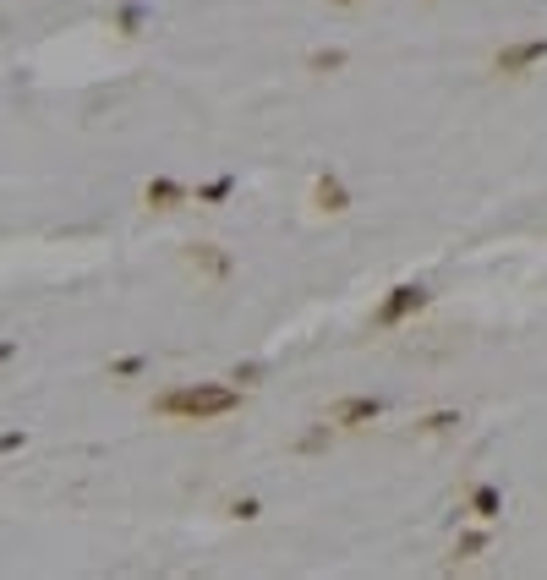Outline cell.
<instances>
[{"label": "cell", "instance_id": "obj_1", "mask_svg": "<svg viewBox=\"0 0 547 580\" xmlns=\"http://www.w3.org/2000/svg\"><path fill=\"white\" fill-rule=\"evenodd\" d=\"M230 411H241V389L230 384H181L154 400V416L165 422H219Z\"/></svg>", "mask_w": 547, "mask_h": 580}, {"label": "cell", "instance_id": "obj_2", "mask_svg": "<svg viewBox=\"0 0 547 580\" xmlns=\"http://www.w3.org/2000/svg\"><path fill=\"white\" fill-rule=\"evenodd\" d=\"M547 61V39H520V44H504V50L493 55V72L504 77H526L531 66Z\"/></svg>", "mask_w": 547, "mask_h": 580}, {"label": "cell", "instance_id": "obj_3", "mask_svg": "<svg viewBox=\"0 0 547 580\" xmlns=\"http://www.w3.org/2000/svg\"><path fill=\"white\" fill-rule=\"evenodd\" d=\"M422 307H427L422 285H394L389 296H383V307H378V329H394V323H405L411 312H422Z\"/></svg>", "mask_w": 547, "mask_h": 580}, {"label": "cell", "instance_id": "obj_4", "mask_svg": "<svg viewBox=\"0 0 547 580\" xmlns=\"http://www.w3.org/2000/svg\"><path fill=\"white\" fill-rule=\"evenodd\" d=\"M383 416V400H372V394H351V400H334L329 405V422L334 427H367Z\"/></svg>", "mask_w": 547, "mask_h": 580}, {"label": "cell", "instance_id": "obj_5", "mask_svg": "<svg viewBox=\"0 0 547 580\" xmlns=\"http://www.w3.org/2000/svg\"><path fill=\"white\" fill-rule=\"evenodd\" d=\"M312 203H318L323 214H345V208H351V192H345L340 176H318V187H312Z\"/></svg>", "mask_w": 547, "mask_h": 580}, {"label": "cell", "instance_id": "obj_6", "mask_svg": "<svg viewBox=\"0 0 547 580\" xmlns=\"http://www.w3.org/2000/svg\"><path fill=\"white\" fill-rule=\"evenodd\" d=\"M143 203L148 208H181L186 203V187H181V181H165V176H159V181H148V187H143Z\"/></svg>", "mask_w": 547, "mask_h": 580}, {"label": "cell", "instance_id": "obj_7", "mask_svg": "<svg viewBox=\"0 0 547 580\" xmlns=\"http://www.w3.org/2000/svg\"><path fill=\"white\" fill-rule=\"evenodd\" d=\"M186 258H192V269H203V274H214V280H225L230 274V258L219 247H208V241H197L192 252H186Z\"/></svg>", "mask_w": 547, "mask_h": 580}, {"label": "cell", "instance_id": "obj_8", "mask_svg": "<svg viewBox=\"0 0 547 580\" xmlns=\"http://www.w3.org/2000/svg\"><path fill=\"white\" fill-rule=\"evenodd\" d=\"M471 509H476V515H482V520H493V515H498V509H504V493H498V487H493V482H482V487H471Z\"/></svg>", "mask_w": 547, "mask_h": 580}, {"label": "cell", "instance_id": "obj_9", "mask_svg": "<svg viewBox=\"0 0 547 580\" xmlns=\"http://www.w3.org/2000/svg\"><path fill=\"white\" fill-rule=\"evenodd\" d=\"M345 61H351L345 50H312V55H307V66H312V72H340Z\"/></svg>", "mask_w": 547, "mask_h": 580}, {"label": "cell", "instance_id": "obj_10", "mask_svg": "<svg viewBox=\"0 0 547 580\" xmlns=\"http://www.w3.org/2000/svg\"><path fill=\"white\" fill-rule=\"evenodd\" d=\"M230 192H236V176H219V181H208V187L197 192V203H225Z\"/></svg>", "mask_w": 547, "mask_h": 580}, {"label": "cell", "instance_id": "obj_11", "mask_svg": "<svg viewBox=\"0 0 547 580\" xmlns=\"http://www.w3.org/2000/svg\"><path fill=\"white\" fill-rule=\"evenodd\" d=\"M455 422H460V411H433V416H422L416 427H422V433H449Z\"/></svg>", "mask_w": 547, "mask_h": 580}, {"label": "cell", "instance_id": "obj_12", "mask_svg": "<svg viewBox=\"0 0 547 580\" xmlns=\"http://www.w3.org/2000/svg\"><path fill=\"white\" fill-rule=\"evenodd\" d=\"M482 548H487V531H465V537L455 542V559H476Z\"/></svg>", "mask_w": 547, "mask_h": 580}, {"label": "cell", "instance_id": "obj_13", "mask_svg": "<svg viewBox=\"0 0 547 580\" xmlns=\"http://www.w3.org/2000/svg\"><path fill=\"white\" fill-rule=\"evenodd\" d=\"M143 17H148V6H137V0H132V6H121L115 28H121V33H137V28H143Z\"/></svg>", "mask_w": 547, "mask_h": 580}, {"label": "cell", "instance_id": "obj_14", "mask_svg": "<svg viewBox=\"0 0 547 580\" xmlns=\"http://www.w3.org/2000/svg\"><path fill=\"white\" fill-rule=\"evenodd\" d=\"M143 367H148L143 356H121V362L110 367V378H137V373H143Z\"/></svg>", "mask_w": 547, "mask_h": 580}, {"label": "cell", "instance_id": "obj_15", "mask_svg": "<svg viewBox=\"0 0 547 580\" xmlns=\"http://www.w3.org/2000/svg\"><path fill=\"white\" fill-rule=\"evenodd\" d=\"M323 444H329V422H323V427H312V433L301 438V449H323Z\"/></svg>", "mask_w": 547, "mask_h": 580}, {"label": "cell", "instance_id": "obj_16", "mask_svg": "<svg viewBox=\"0 0 547 580\" xmlns=\"http://www.w3.org/2000/svg\"><path fill=\"white\" fill-rule=\"evenodd\" d=\"M11 449H22V433H0V455H11Z\"/></svg>", "mask_w": 547, "mask_h": 580}, {"label": "cell", "instance_id": "obj_17", "mask_svg": "<svg viewBox=\"0 0 547 580\" xmlns=\"http://www.w3.org/2000/svg\"><path fill=\"white\" fill-rule=\"evenodd\" d=\"M334 6H356V0H334Z\"/></svg>", "mask_w": 547, "mask_h": 580}]
</instances>
